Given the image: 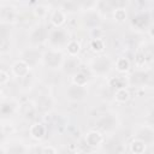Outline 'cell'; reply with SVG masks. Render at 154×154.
<instances>
[{"label": "cell", "mask_w": 154, "mask_h": 154, "mask_svg": "<svg viewBox=\"0 0 154 154\" xmlns=\"http://www.w3.org/2000/svg\"><path fill=\"white\" fill-rule=\"evenodd\" d=\"M111 67V63L106 57H100L93 63V70L100 75L106 73Z\"/></svg>", "instance_id": "obj_1"}, {"label": "cell", "mask_w": 154, "mask_h": 154, "mask_svg": "<svg viewBox=\"0 0 154 154\" xmlns=\"http://www.w3.org/2000/svg\"><path fill=\"white\" fill-rule=\"evenodd\" d=\"M87 94V90L84 88V85H78V84H75L71 85L69 89H67V95L71 100H82Z\"/></svg>", "instance_id": "obj_2"}, {"label": "cell", "mask_w": 154, "mask_h": 154, "mask_svg": "<svg viewBox=\"0 0 154 154\" xmlns=\"http://www.w3.org/2000/svg\"><path fill=\"white\" fill-rule=\"evenodd\" d=\"M29 64L25 60H18L12 66V72L17 77H25L29 73Z\"/></svg>", "instance_id": "obj_3"}, {"label": "cell", "mask_w": 154, "mask_h": 154, "mask_svg": "<svg viewBox=\"0 0 154 154\" xmlns=\"http://www.w3.org/2000/svg\"><path fill=\"white\" fill-rule=\"evenodd\" d=\"M29 132H30V136H31L34 140H37V141H38V140H42L43 136L46 135V128H45V125L41 124V123H35V124H32V125L30 126Z\"/></svg>", "instance_id": "obj_4"}, {"label": "cell", "mask_w": 154, "mask_h": 154, "mask_svg": "<svg viewBox=\"0 0 154 154\" xmlns=\"http://www.w3.org/2000/svg\"><path fill=\"white\" fill-rule=\"evenodd\" d=\"M85 142L90 147H97L102 143V135L99 131H89L85 136Z\"/></svg>", "instance_id": "obj_5"}, {"label": "cell", "mask_w": 154, "mask_h": 154, "mask_svg": "<svg viewBox=\"0 0 154 154\" xmlns=\"http://www.w3.org/2000/svg\"><path fill=\"white\" fill-rule=\"evenodd\" d=\"M60 60H61V55L59 53H57V52H49V53H47L45 55V61L51 67L58 66L59 63H60Z\"/></svg>", "instance_id": "obj_6"}, {"label": "cell", "mask_w": 154, "mask_h": 154, "mask_svg": "<svg viewBox=\"0 0 154 154\" xmlns=\"http://www.w3.org/2000/svg\"><path fill=\"white\" fill-rule=\"evenodd\" d=\"M146 150V142L141 138H136L130 143V152L135 154H141Z\"/></svg>", "instance_id": "obj_7"}, {"label": "cell", "mask_w": 154, "mask_h": 154, "mask_svg": "<svg viewBox=\"0 0 154 154\" xmlns=\"http://www.w3.org/2000/svg\"><path fill=\"white\" fill-rule=\"evenodd\" d=\"M65 20H66V17H65V13L63 11H59V10L58 11H54L53 14L51 16V22L57 28L61 26L65 23Z\"/></svg>", "instance_id": "obj_8"}, {"label": "cell", "mask_w": 154, "mask_h": 154, "mask_svg": "<svg viewBox=\"0 0 154 154\" xmlns=\"http://www.w3.org/2000/svg\"><path fill=\"white\" fill-rule=\"evenodd\" d=\"M90 49L95 53H101L105 49V42L102 38H93L90 41Z\"/></svg>", "instance_id": "obj_9"}, {"label": "cell", "mask_w": 154, "mask_h": 154, "mask_svg": "<svg viewBox=\"0 0 154 154\" xmlns=\"http://www.w3.org/2000/svg\"><path fill=\"white\" fill-rule=\"evenodd\" d=\"M129 99H130V93H129L128 89H125V88L117 89V91H116V100L118 102L124 103V102L129 101Z\"/></svg>", "instance_id": "obj_10"}, {"label": "cell", "mask_w": 154, "mask_h": 154, "mask_svg": "<svg viewBox=\"0 0 154 154\" xmlns=\"http://www.w3.org/2000/svg\"><path fill=\"white\" fill-rule=\"evenodd\" d=\"M1 18L4 22H13L16 19V13L13 11V8H2V12H1Z\"/></svg>", "instance_id": "obj_11"}, {"label": "cell", "mask_w": 154, "mask_h": 154, "mask_svg": "<svg viewBox=\"0 0 154 154\" xmlns=\"http://www.w3.org/2000/svg\"><path fill=\"white\" fill-rule=\"evenodd\" d=\"M64 38H65V34H64V31L60 30V29L53 31L52 35H51V41H52L53 43H55V45H60L61 42H64Z\"/></svg>", "instance_id": "obj_12"}, {"label": "cell", "mask_w": 154, "mask_h": 154, "mask_svg": "<svg viewBox=\"0 0 154 154\" xmlns=\"http://www.w3.org/2000/svg\"><path fill=\"white\" fill-rule=\"evenodd\" d=\"M116 66H117V70L119 72H126L130 69V61L126 58H119L117 60Z\"/></svg>", "instance_id": "obj_13"}, {"label": "cell", "mask_w": 154, "mask_h": 154, "mask_svg": "<svg viewBox=\"0 0 154 154\" xmlns=\"http://www.w3.org/2000/svg\"><path fill=\"white\" fill-rule=\"evenodd\" d=\"M109 85L113 88H117V89H122V88H125L126 81L123 77H116V78H112L109 81Z\"/></svg>", "instance_id": "obj_14"}, {"label": "cell", "mask_w": 154, "mask_h": 154, "mask_svg": "<svg viewBox=\"0 0 154 154\" xmlns=\"http://www.w3.org/2000/svg\"><path fill=\"white\" fill-rule=\"evenodd\" d=\"M64 67L66 72H76V67H78V61H76L75 59H67L64 64Z\"/></svg>", "instance_id": "obj_15"}, {"label": "cell", "mask_w": 154, "mask_h": 154, "mask_svg": "<svg viewBox=\"0 0 154 154\" xmlns=\"http://www.w3.org/2000/svg\"><path fill=\"white\" fill-rule=\"evenodd\" d=\"M81 51V45L77 41H70L67 43V52L70 55H76Z\"/></svg>", "instance_id": "obj_16"}, {"label": "cell", "mask_w": 154, "mask_h": 154, "mask_svg": "<svg viewBox=\"0 0 154 154\" xmlns=\"http://www.w3.org/2000/svg\"><path fill=\"white\" fill-rule=\"evenodd\" d=\"M72 81H73L75 84H78V85H85L87 82H88V78H87V76H85L84 73H82V72H77V73H75Z\"/></svg>", "instance_id": "obj_17"}, {"label": "cell", "mask_w": 154, "mask_h": 154, "mask_svg": "<svg viewBox=\"0 0 154 154\" xmlns=\"http://www.w3.org/2000/svg\"><path fill=\"white\" fill-rule=\"evenodd\" d=\"M125 18H126V12H125V10H123V8H117V10L114 11V19H116V20L123 22V20H125Z\"/></svg>", "instance_id": "obj_18"}, {"label": "cell", "mask_w": 154, "mask_h": 154, "mask_svg": "<svg viewBox=\"0 0 154 154\" xmlns=\"http://www.w3.org/2000/svg\"><path fill=\"white\" fill-rule=\"evenodd\" d=\"M135 64L137 66H143L146 64V54L144 53H137L135 58Z\"/></svg>", "instance_id": "obj_19"}, {"label": "cell", "mask_w": 154, "mask_h": 154, "mask_svg": "<svg viewBox=\"0 0 154 154\" xmlns=\"http://www.w3.org/2000/svg\"><path fill=\"white\" fill-rule=\"evenodd\" d=\"M8 81H10L8 75H7L4 70H1V71H0V84H1V85H4V84H6Z\"/></svg>", "instance_id": "obj_20"}, {"label": "cell", "mask_w": 154, "mask_h": 154, "mask_svg": "<svg viewBox=\"0 0 154 154\" xmlns=\"http://www.w3.org/2000/svg\"><path fill=\"white\" fill-rule=\"evenodd\" d=\"M35 13H36V16H38V17H43V16L47 13V10H46L45 6H37V7L35 8Z\"/></svg>", "instance_id": "obj_21"}, {"label": "cell", "mask_w": 154, "mask_h": 154, "mask_svg": "<svg viewBox=\"0 0 154 154\" xmlns=\"http://www.w3.org/2000/svg\"><path fill=\"white\" fill-rule=\"evenodd\" d=\"M91 35L94 36V38H101L102 37V31L97 28H94V29H91Z\"/></svg>", "instance_id": "obj_22"}, {"label": "cell", "mask_w": 154, "mask_h": 154, "mask_svg": "<svg viewBox=\"0 0 154 154\" xmlns=\"http://www.w3.org/2000/svg\"><path fill=\"white\" fill-rule=\"evenodd\" d=\"M41 153H52V154H54V153H57V149L53 148V147H43V148H41Z\"/></svg>", "instance_id": "obj_23"}, {"label": "cell", "mask_w": 154, "mask_h": 154, "mask_svg": "<svg viewBox=\"0 0 154 154\" xmlns=\"http://www.w3.org/2000/svg\"><path fill=\"white\" fill-rule=\"evenodd\" d=\"M149 32H150L152 36H154V26H152V28L149 29Z\"/></svg>", "instance_id": "obj_24"}, {"label": "cell", "mask_w": 154, "mask_h": 154, "mask_svg": "<svg viewBox=\"0 0 154 154\" xmlns=\"http://www.w3.org/2000/svg\"><path fill=\"white\" fill-rule=\"evenodd\" d=\"M91 1H97V0H91Z\"/></svg>", "instance_id": "obj_25"}]
</instances>
